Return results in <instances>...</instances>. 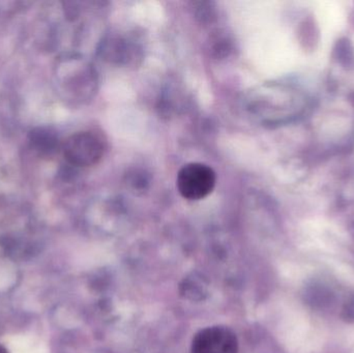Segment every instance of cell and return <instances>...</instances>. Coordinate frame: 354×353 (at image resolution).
<instances>
[{"label": "cell", "instance_id": "cell-1", "mask_svg": "<svg viewBox=\"0 0 354 353\" xmlns=\"http://www.w3.org/2000/svg\"><path fill=\"white\" fill-rule=\"evenodd\" d=\"M214 170L202 163H189L179 170L176 187L179 194L187 200L197 201L207 197L216 187Z\"/></svg>", "mask_w": 354, "mask_h": 353}, {"label": "cell", "instance_id": "cell-5", "mask_svg": "<svg viewBox=\"0 0 354 353\" xmlns=\"http://www.w3.org/2000/svg\"><path fill=\"white\" fill-rule=\"evenodd\" d=\"M0 353H8L6 352V350H3V348L0 346Z\"/></svg>", "mask_w": 354, "mask_h": 353}, {"label": "cell", "instance_id": "cell-2", "mask_svg": "<svg viewBox=\"0 0 354 353\" xmlns=\"http://www.w3.org/2000/svg\"><path fill=\"white\" fill-rule=\"evenodd\" d=\"M105 145L97 135L80 132L72 135L64 143V153L66 161L77 167L95 165L103 158Z\"/></svg>", "mask_w": 354, "mask_h": 353}, {"label": "cell", "instance_id": "cell-3", "mask_svg": "<svg viewBox=\"0 0 354 353\" xmlns=\"http://www.w3.org/2000/svg\"><path fill=\"white\" fill-rule=\"evenodd\" d=\"M192 353H239L236 335L226 327H205L196 334Z\"/></svg>", "mask_w": 354, "mask_h": 353}, {"label": "cell", "instance_id": "cell-4", "mask_svg": "<svg viewBox=\"0 0 354 353\" xmlns=\"http://www.w3.org/2000/svg\"><path fill=\"white\" fill-rule=\"evenodd\" d=\"M30 141L33 146L41 153H50L57 146V137L51 131L37 128L30 133Z\"/></svg>", "mask_w": 354, "mask_h": 353}]
</instances>
